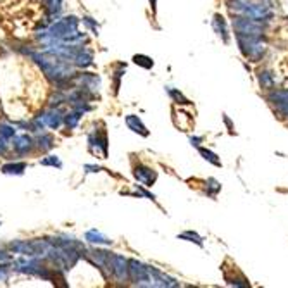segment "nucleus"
Instances as JSON below:
<instances>
[{"label": "nucleus", "instance_id": "9", "mask_svg": "<svg viewBox=\"0 0 288 288\" xmlns=\"http://www.w3.org/2000/svg\"><path fill=\"white\" fill-rule=\"evenodd\" d=\"M12 149H14V152L25 156V154H30L35 149V140L30 135H16L12 138Z\"/></svg>", "mask_w": 288, "mask_h": 288}, {"label": "nucleus", "instance_id": "25", "mask_svg": "<svg viewBox=\"0 0 288 288\" xmlns=\"http://www.w3.org/2000/svg\"><path fill=\"white\" fill-rule=\"evenodd\" d=\"M126 71V64H119L118 69L114 71V94L119 92V81H121V76L125 74Z\"/></svg>", "mask_w": 288, "mask_h": 288}, {"label": "nucleus", "instance_id": "20", "mask_svg": "<svg viewBox=\"0 0 288 288\" xmlns=\"http://www.w3.org/2000/svg\"><path fill=\"white\" fill-rule=\"evenodd\" d=\"M178 238H180V240H187V242H193V243H197L198 247L204 245L202 238L195 231H183V233H180V235H178Z\"/></svg>", "mask_w": 288, "mask_h": 288}, {"label": "nucleus", "instance_id": "7", "mask_svg": "<svg viewBox=\"0 0 288 288\" xmlns=\"http://www.w3.org/2000/svg\"><path fill=\"white\" fill-rule=\"evenodd\" d=\"M111 273L118 283H128L129 280V267L128 259L121 254H111Z\"/></svg>", "mask_w": 288, "mask_h": 288}, {"label": "nucleus", "instance_id": "16", "mask_svg": "<svg viewBox=\"0 0 288 288\" xmlns=\"http://www.w3.org/2000/svg\"><path fill=\"white\" fill-rule=\"evenodd\" d=\"M269 100L276 105L278 111L283 112L285 116H288V92H274L269 97Z\"/></svg>", "mask_w": 288, "mask_h": 288}, {"label": "nucleus", "instance_id": "23", "mask_svg": "<svg viewBox=\"0 0 288 288\" xmlns=\"http://www.w3.org/2000/svg\"><path fill=\"white\" fill-rule=\"evenodd\" d=\"M198 152L204 156V159L205 160H209V162H212L214 166H221V160L218 159V156H216L214 152H211V150H207V149H204V147H200L198 149Z\"/></svg>", "mask_w": 288, "mask_h": 288}, {"label": "nucleus", "instance_id": "13", "mask_svg": "<svg viewBox=\"0 0 288 288\" xmlns=\"http://www.w3.org/2000/svg\"><path fill=\"white\" fill-rule=\"evenodd\" d=\"M26 167H28V164L23 162V160H18V162H7L4 164V166L0 167V171L4 174H9V176H21V174H25Z\"/></svg>", "mask_w": 288, "mask_h": 288}, {"label": "nucleus", "instance_id": "14", "mask_svg": "<svg viewBox=\"0 0 288 288\" xmlns=\"http://www.w3.org/2000/svg\"><path fill=\"white\" fill-rule=\"evenodd\" d=\"M54 145H56V140H54L52 135H49V133H45V131L38 133V136H36V140H35L36 149L42 150V152H49V150L54 149Z\"/></svg>", "mask_w": 288, "mask_h": 288}, {"label": "nucleus", "instance_id": "18", "mask_svg": "<svg viewBox=\"0 0 288 288\" xmlns=\"http://www.w3.org/2000/svg\"><path fill=\"white\" fill-rule=\"evenodd\" d=\"M81 112L80 111H73V112H67V114H64V125L67 126L69 129H74L78 125H80L81 121Z\"/></svg>", "mask_w": 288, "mask_h": 288}, {"label": "nucleus", "instance_id": "8", "mask_svg": "<svg viewBox=\"0 0 288 288\" xmlns=\"http://www.w3.org/2000/svg\"><path fill=\"white\" fill-rule=\"evenodd\" d=\"M133 176L135 180L138 181L140 185L143 187H152L157 180V173L149 166H143V164H138V166L133 167Z\"/></svg>", "mask_w": 288, "mask_h": 288}, {"label": "nucleus", "instance_id": "10", "mask_svg": "<svg viewBox=\"0 0 288 288\" xmlns=\"http://www.w3.org/2000/svg\"><path fill=\"white\" fill-rule=\"evenodd\" d=\"M40 118L43 119L45 126H49V128H52V129H59L61 125L64 123V114H63V111H61L59 107L50 109V111L43 112Z\"/></svg>", "mask_w": 288, "mask_h": 288}, {"label": "nucleus", "instance_id": "12", "mask_svg": "<svg viewBox=\"0 0 288 288\" xmlns=\"http://www.w3.org/2000/svg\"><path fill=\"white\" fill-rule=\"evenodd\" d=\"M125 121H126V126H128V128L131 129L133 133H138V135H142V136H149L150 135V131L145 128V125H143L142 119H140L138 116L128 114Z\"/></svg>", "mask_w": 288, "mask_h": 288}, {"label": "nucleus", "instance_id": "17", "mask_svg": "<svg viewBox=\"0 0 288 288\" xmlns=\"http://www.w3.org/2000/svg\"><path fill=\"white\" fill-rule=\"evenodd\" d=\"M212 28H214V32L218 33L219 36H221L223 42L228 43L229 35H228V28H226V21H224V18H223V16H219V14L214 16V19H212Z\"/></svg>", "mask_w": 288, "mask_h": 288}, {"label": "nucleus", "instance_id": "30", "mask_svg": "<svg viewBox=\"0 0 288 288\" xmlns=\"http://www.w3.org/2000/svg\"><path fill=\"white\" fill-rule=\"evenodd\" d=\"M192 145H198V142H200V138H193V136H192Z\"/></svg>", "mask_w": 288, "mask_h": 288}, {"label": "nucleus", "instance_id": "15", "mask_svg": "<svg viewBox=\"0 0 288 288\" xmlns=\"http://www.w3.org/2000/svg\"><path fill=\"white\" fill-rule=\"evenodd\" d=\"M85 240L94 243V245H111L112 243V240L109 238V236H105L104 233L98 231V229H88V231L85 233Z\"/></svg>", "mask_w": 288, "mask_h": 288}, {"label": "nucleus", "instance_id": "24", "mask_svg": "<svg viewBox=\"0 0 288 288\" xmlns=\"http://www.w3.org/2000/svg\"><path fill=\"white\" fill-rule=\"evenodd\" d=\"M0 136H4L5 140H12L16 136V128L11 125H0Z\"/></svg>", "mask_w": 288, "mask_h": 288}, {"label": "nucleus", "instance_id": "19", "mask_svg": "<svg viewBox=\"0 0 288 288\" xmlns=\"http://www.w3.org/2000/svg\"><path fill=\"white\" fill-rule=\"evenodd\" d=\"M133 63H135L136 66L143 67V69H152V67H154L152 57L143 56V54H136V56H133Z\"/></svg>", "mask_w": 288, "mask_h": 288}, {"label": "nucleus", "instance_id": "26", "mask_svg": "<svg viewBox=\"0 0 288 288\" xmlns=\"http://www.w3.org/2000/svg\"><path fill=\"white\" fill-rule=\"evenodd\" d=\"M81 21H83L85 26H88V28L92 30V32L95 33V35H98V30H100V26L97 25V21H94L92 18H88V16H85V18H81Z\"/></svg>", "mask_w": 288, "mask_h": 288}, {"label": "nucleus", "instance_id": "6", "mask_svg": "<svg viewBox=\"0 0 288 288\" xmlns=\"http://www.w3.org/2000/svg\"><path fill=\"white\" fill-rule=\"evenodd\" d=\"M128 267H129V280L133 281L135 287H150L149 266H145V264H142L136 259H129Z\"/></svg>", "mask_w": 288, "mask_h": 288}, {"label": "nucleus", "instance_id": "27", "mask_svg": "<svg viewBox=\"0 0 288 288\" xmlns=\"http://www.w3.org/2000/svg\"><path fill=\"white\" fill-rule=\"evenodd\" d=\"M259 81H260V87H264V88H269L271 85H273V80H271V76L267 73H260Z\"/></svg>", "mask_w": 288, "mask_h": 288}, {"label": "nucleus", "instance_id": "29", "mask_svg": "<svg viewBox=\"0 0 288 288\" xmlns=\"http://www.w3.org/2000/svg\"><path fill=\"white\" fill-rule=\"evenodd\" d=\"M7 140L4 138V136H0V154H5V150H7Z\"/></svg>", "mask_w": 288, "mask_h": 288}, {"label": "nucleus", "instance_id": "31", "mask_svg": "<svg viewBox=\"0 0 288 288\" xmlns=\"http://www.w3.org/2000/svg\"><path fill=\"white\" fill-rule=\"evenodd\" d=\"M150 5H152V9H156V4H157V0H149Z\"/></svg>", "mask_w": 288, "mask_h": 288}, {"label": "nucleus", "instance_id": "1", "mask_svg": "<svg viewBox=\"0 0 288 288\" xmlns=\"http://www.w3.org/2000/svg\"><path fill=\"white\" fill-rule=\"evenodd\" d=\"M228 7L233 14L243 18L256 19L266 23L273 18V9L267 2H256V0H228Z\"/></svg>", "mask_w": 288, "mask_h": 288}, {"label": "nucleus", "instance_id": "3", "mask_svg": "<svg viewBox=\"0 0 288 288\" xmlns=\"http://www.w3.org/2000/svg\"><path fill=\"white\" fill-rule=\"evenodd\" d=\"M88 150L100 159H107L109 156V140L105 129H94L88 135Z\"/></svg>", "mask_w": 288, "mask_h": 288}, {"label": "nucleus", "instance_id": "4", "mask_svg": "<svg viewBox=\"0 0 288 288\" xmlns=\"http://www.w3.org/2000/svg\"><path fill=\"white\" fill-rule=\"evenodd\" d=\"M83 256L94 264L95 267H98L104 278L107 280L109 276H112L111 273V252L100 249H92V250H83Z\"/></svg>", "mask_w": 288, "mask_h": 288}, {"label": "nucleus", "instance_id": "2", "mask_svg": "<svg viewBox=\"0 0 288 288\" xmlns=\"http://www.w3.org/2000/svg\"><path fill=\"white\" fill-rule=\"evenodd\" d=\"M238 45L245 57L250 61H259L266 52V43H262L260 36H247V35H236Z\"/></svg>", "mask_w": 288, "mask_h": 288}, {"label": "nucleus", "instance_id": "22", "mask_svg": "<svg viewBox=\"0 0 288 288\" xmlns=\"http://www.w3.org/2000/svg\"><path fill=\"white\" fill-rule=\"evenodd\" d=\"M167 94L171 95V98H173V100L176 102V104H183V105L190 104V100H188V98H185L183 94H181V92H178V90H174V88L167 87Z\"/></svg>", "mask_w": 288, "mask_h": 288}, {"label": "nucleus", "instance_id": "21", "mask_svg": "<svg viewBox=\"0 0 288 288\" xmlns=\"http://www.w3.org/2000/svg\"><path fill=\"white\" fill-rule=\"evenodd\" d=\"M40 164H42V166L57 167V169H61V167H63V162H61V159L57 156H47V157H43V159L40 160Z\"/></svg>", "mask_w": 288, "mask_h": 288}, {"label": "nucleus", "instance_id": "28", "mask_svg": "<svg viewBox=\"0 0 288 288\" xmlns=\"http://www.w3.org/2000/svg\"><path fill=\"white\" fill-rule=\"evenodd\" d=\"M85 171L87 173H98V171H102V167L95 166V164H85Z\"/></svg>", "mask_w": 288, "mask_h": 288}, {"label": "nucleus", "instance_id": "11", "mask_svg": "<svg viewBox=\"0 0 288 288\" xmlns=\"http://www.w3.org/2000/svg\"><path fill=\"white\" fill-rule=\"evenodd\" d=\"M71 64H73L74 67H80V69H87V67L94 66V52H92L90 49H87V47L81 45V49L78 50L76 57H74Z\"/></svg>", "mask_w": 288, "mask_h": 288}, {"label": "nucleus", "instance_id": "5", "mask_svg": "<svg viewBox=\"0 0 288 288\" xmlns=\"http://www.w3.org/2000/svg\"><path fill=\"white\" fill-rule=\"evenodd\" d=\"M233 28H235L236 35H247V36H262L264 26L260 21H256V19L250 18H236L233 21Z\"/></svg>", "mask_w": 288, "mask_h": 288}]
</instances>
